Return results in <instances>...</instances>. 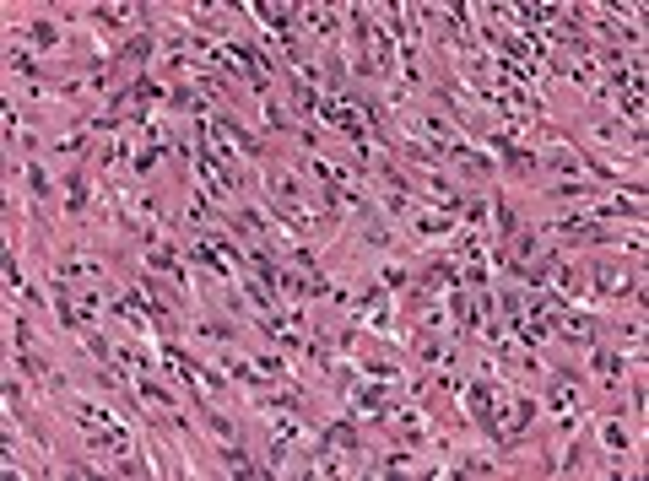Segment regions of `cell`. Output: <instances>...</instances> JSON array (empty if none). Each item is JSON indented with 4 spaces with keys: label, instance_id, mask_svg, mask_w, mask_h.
<instances>
[{
    "label": "cell",
    "instance_id": "6da1fadb",
    "mask_svg": "<svg viewBox=\"0 0 649 481\" xmlns=\"http://www.w3.org/2000/svg\"><path fill=\"white\" fill-rule=\"evenodd\" d=\"M601 330H606V319L595 314V309H579V303H574V309H563V314H558V336H552V341H563L568 352L585 357L590 346L601 341Z\"/></svg>",
    "mask_w": 649,
    "mask_h": 481
},
{
    "label": "cell",
    "instance_id": "7a4b0ae2",
    "mask_svg": "<svg viewBox=\"0 0 649 481\" xmlns=\"http://www.w3.org/2000/svg\"><path fill=\"white\" fill-rule=\"evenodd\" d=\"M585 368L595 373V384H606V390H612V384L628 379V368H644V363H628V352H622V346H601V341H595L590 352H585Z\"/></svg>",
    "mask_w": 649,
    "mask_h": 481
},
{
    "label": "cell",
    "instance_id": "3957f363",
    "mask_svg": "<svg viewBox=\"0 0 649 481\" xmlns=\"http://www.w3.org/2000/svg\"><path fill=\"white\" fill-rule=\"evenodd\" d=\"M22 179H28V211H33V222H44V211H49V200H60V190L55 184H49V173H44V163H38V157H22Z\"/></svg>",
    "mask_w": 649,
    "mask_h": 481
},
{
    "label": "cell",
    "instance_id": "277c9868",
    "mask_svg": "<svg viewBox=\"0 0 649 481\" xmlns=\"http://www.w3.org/2000/svg\"><path fill=\"white\" fill-rule=\"evenodd\" d=\"M211 136H222V141H233V152H244V157H255V163H260V157H266V141H260V136H249V130H244V125H238V119H233L228 109H217V114H211Z\"/></svg>",
    "mask_w": 649,
    "mask_h": 481
},
{
    "label": "cell",
    "instance_id": "5b68a950",
    "mask_svg": "<svg viewBox=\"0 0 649 481\" xmlns=\"http://www.w3.org/2000/svg\"><path fill=\"white\" fill-rule=\"evenodd\" d=\"M314 444H325V449H336V454H363V427H357V417L347 411V417H336L325 427V433H314Z\"/></svg>",
    "mask_w": 649,
    "mask_h": 481
},
{
    "label": "cell",
    "instance_id": "8992f818",
    "mask_svg": "<svg viewBox=\"0 0 649 481\" xmlns=\"http://www.w3.org/2000/svg\"><path fill=\"white\" fill-rule=\"evenodd\" d=\"M60 211L65 217H87L92 211V173L87 168H71L60 184Z\"/></svg>",
    "mask_w": 649,
    "mask_h": 481
},
{
    "label": "cell",
    "instance_id": "52a82bcc",
    "mask_svg": "<svg viewBox=\"0 0 649 481\" xmlns=\"http://www.w3.org/2000/svg\"><path fill=\"white\" fill-rule=\"evenodd\" d=\"M130 390H136L141 406H157L163 417H168V411H179V395L168 390V384L157 379V373H130Z\"/></svg>",
    "mask_w": 649,
    "mask_h": 481
},
{
    "label": "cell",
    "instance_id": "ba28073f",
    "mask_svg": "<svg viewBox=\"0 0 649 481\" xmlns=\"http://www.w3.org/2000/svg\"><path fill=\"white\" fill-rule=\"evenodd\" d=\"M217 460H222V471H228V476H271V465H260L255 454L244 449V438H238V444H222Z\"/></svg>",
    "mask_w": 649,
    "mask_h": 481
},
{
    "label": "cell",
    "instance_id": "9c48e42d",
    "mask_svg": "<svg viewBox=\"0 0 649 481\" xmlns=\"http://www.w3.org/2000/svg\"><path fill=\"white\" fill-rule=\"evenodd\" d=\"M11 38H22V44H33V49H65V28L49 22V17H33L28 28H11Z\"/></svg>",
    "mask_w": 649,
    "mask_h": 481
},
{
    "label": "cell",
    "instance_id": "30bf717a",
    "mask_svg": "<svg viewBox=\"0 0 649 481\" xmlns=\"http://www.w3.org/2000/svg\"><path fill=\"white\" fill-rule=\"evenodd\" d=\"M541 195H552V200H585V206H590V200L601 195V184L579 173V179H552V184H541Z\"/></svg>",
    "mask_w": 649,
    "mask_h": 481
},
{
    "label": "cell",
    "instance_id": "8fae6325",
    "mask_svg": "<svg viewBox=\"0 0 649 481\" xmlns=\"http://www.w3.org/2000/svg\"><path fill=\"white\" fill-rule=\"evenodd\" d=\"M595 427H601V449L612 454V460H622V454L633 449V438H628V422H622V417H595Z\"/></svg>",
    "mask_w": 649,
    "mask_h": 481
},
{
    "label": "cell",
    "instance_id": "7c38bea8",
    "mask_svg": "<svg viewBox=\"0 0 649 481\" xmlns=\"http://www.w3.org/2000/svg\"><path fill=\"white\" fill-rule=\"evenodd\" d=\"M260 130H266V136H287V130H293L287 103H276V92H266V98H260Z\"/></svg>",
    "mask_w": 649,
    "mask_h": 481
},
{
    "label": "cell",
    "instance_id": "4fadbf2b",
    "mask_svg": "<svg viewBox=\"0 0 649 481\" xmlns=\"http://www.w3.org/2000/svg\"><path fill=\"white\" fill-rule=\"evenodd\" d=\"M455 222H460V217H444V211H439V217H428V211H417L406 233H412V238H455Z\"/></svg>",
    "mask_w": 649,
    "mask_h": 481
},
{
    "label": "cell",
    "instance_id": "5bb4252c",
    "mask_svg": "<svg viewBox=\"0 0 649 481\" xmlns=\"http://www.w3.org/2000/svg\"><path fill=\"white\" fill-rule=\"evenodd\" d=\"M379 282H384V292H406V287H412V271H406L401 260H384L379 265Z\"/></svg>",
    "mask_w": 649,
    "mask_h": 481
},
{
    "label": "cell",
    "instance_id": "9a60e30c",
    "mask_svg": "<svg viewBox=\"0 0 649 481\" xmlns=\"http://www.w3.org/2000/svg\"><path fill=\"white\" fill-rule=\"evenodd\" d=\"M195 336H206V341H233L238 325H228V319H201V325H195Z\"/></svg>",
    "mask_w": 649,
    "mask_h": 481
}]
</instances>
